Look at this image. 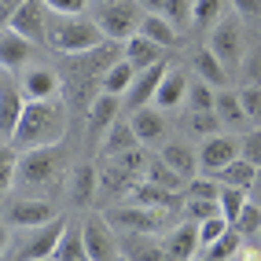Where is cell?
<instances>
[{"label":"cell","mask_w":261,"mask_h":261,"mask_svg":"<svg viewBox=\"0 0 261 261\" xmlns=\"http://www.w3.org/2000/svg\"><path fill=\"white\" fill-rule=\"evenodd\" d=\"M66 125H70V118H66L59 99H48V103L26 99V111H22L19 129L11 136V147L19 154L22 151H37V147H56V144H63Z\"/></svg>","instance_id":"6da1fadb"},{"label":"cell","mask_w":261,"mask_h":261,"mask_svg":"<svg viewBox=\"0 0 261 261\" xmlns=\"http://www.w3.org/2000/svg\"><path fill=\"white\" fill-rule=\"evenodd\" d=\"M99 44H107V37L96 26V19H85V15H51L48 48L63 51V56H85V51H96Z\"/></svg>","instance_id":"7a4b0ae2"},{"label":"cell","mask_w":261,"mask_h":261,"mask_svg":"<svg viewBox=\"0 0 261 261\" xmlns=\"http://www.w3.org/2000/svg\"><path fill=\"white\" fill-rule=\"evenodd\" d=\"M107 224L121 236H159L173 228V210H154V206H140V202H125L103 214Z\"/></svg>","instance_id":"3957f363"},{"label":"cell","mask_w":261,"mask_h":261,"mask_svg":"<svg viewBox=\"0 0 261 261\" xmlns=\"http://www.w3.org/2000/svg\"><path fill=\"white\" fill-rule=\"evenodd\" d=\"M140 22H144V15L136 8V0H103L99 11H96V26L114 44H125L129 37H136Z\"/></svg>","instance_id":"277c9868"},{"label":"cell","mask_w":261,"mask_h":261,"mask_svg":"<svg viewBox=\"0 0 261 261\" xmlns=\"http://www.w3.org/2000/svg\"><path fill=\"white\" fill-rule=\"evenodd\" d=\"M66 228H70V221H66L63 214L51 221V224H41V228H30L26 239L15 247L11 261H51V254L59 250V243L66 236Z\"/></svg>","instance_id":"5b68a950"},{"label":"cell","mask_w":261,"mask_h":261,"mask_svg":"<svg viewBox=\"0 0 261 261\" xmlns=\"http://www.w3.org/2000/svg\"><path fill=\"white\" fill-rule=\"evenodd\" d=\"M63 169V147H37V151H22L19 154V177L26 188H41V184H51Z\"/></svg>","instance_id":"8992f818"},{"label":"cell","mask_w":261,"mask_h":261,"mask_svg":"<svg viewBox=\"0 0 261 261\" xmlns=\"http://www.w3.org/2000/svg\"><path fill=\"white\" fill-rule=\"evenodd\" d=\"M206 48H210L214 56L224 63V70H239L243 59H247V44H243V26H239L236 15H232V19H221V22L210 30Z\"/></svg>","instance_id":"52a82bcc"},{"label":"cell","mask_w":261,"mask_h":261,"mask_svg":"<svg viewBox=\"0 0 261 261\" xmlns=\"http://www.w3.org/2000/svg\"><path fill=\"white\" fill-rule=\"evenodd\" d=\"M144 169H147V154L140 151H129V154H118V159H107V169L99 173V184L107 191H133L136 184L144 180Z\"/></svg>","instance_id":"ba28073f"},{"label":"cell","mask_w":261,"mask_h":261,"mask_svg":"<svg viewBox=\"0 0 261 261\" xmlns=\"http://www.w3.org/2000/svg\"><path fill=\"white\" fill-rule=\"evenodd\" d=\"M81 236H85V250L89 261H121V243L114 236V228L107 224L103 214H92L81 221Z\"/></svg>","instance_id":"9c48e42d"},{"label":"cell","mask_w":261,"mask_h":261,"mask_svg":"<svg viewBox=\"0 0 261 261\" xmlns=\"http://www.w3.org/2000/svg\"><path fill=\"white\" fill-rule=\"evenodd\" d=\"M48 8L44 0H22V8L8 19V30H15L30 44H48Z\"/></svg>","instance_id":"30bf717a"},{"label":"cell","mask_w":261,"mask_h":261,"mask_svg":"<svg viewBox=\"0 0 261 261\" xmlns=\"http://www.w3.org/2000/svg\"><path fill=\"white\" fill-rule=\"evenodd\" d=\"M22 111H26L22 85H19V77L4 74V81H0V140H4V144H11L15 129H19Z\"/></svg>","instance_id":"8fae6325"},{"label":"cell","mask_w":261,"mask_h":261,"mask_svg":"<svg viewBox=\"0 0 261 261\" xmlns=\"http://www.w3.org/2000/svg\"><path fill=\"white\" fill-rule=\"evenodd\" d=\"M236 159H239V136L236 133H217V136H206L199 144V169H206L210 177Z\"/></svg>","instance_id":"7c38bea8"},{"label":"cell","mask_w":261,"mask_h":261,"mask_svg":"<svg viewBox=\"0 0 261 261\" xmlns=\"http://www.w3.org/2000/svg\"><path fill=\"white\" fill-rule=\"evenodd\" d=\"M19 85H22V96L33 99V103L59 99V92H63V77L51 66H26L19 74Z\"/></svg>","instance_id":"4fadbf2b"},{"label":"cell","mask_w":261,"mask_h":261,"mask_svg":"<svg viewBox=\"0 0 261 261\" xmlns=\"http://www.w3.org/2000/svg\"><path fill=\"white\" fill-rule=\"evenodd\" d=\"M59 214H56V206H51L48 199H19V202H11L8 206V224H15V228H41V224H51Z\"/></svg>","instance_id":"5bb4252c"},{"label":"cell","mask_w":261,"mask_h":261,"mask_svg":"<svg viewBox=\"0 0 261 261\" xmlns=\"http://www.w3.org/2000/svg\"><path fill=\"white\" fill-rule=\"evenodd\" d=\"M129 125H133V133H136V140H140V147H154V144H162L166 136H169L166 111H159V107H140V111H133V114H129Z\"/></svg>","instance_id":"9a60e30c"},{"label":"cell","mask_w":261,"mask_h":261,"mask_svg":"<svg viewBox=\"0 0 261 261\" xmlns=\"http://www.w3.org/2000/svg\"><path fill=\"white\" fill-rule=\"evenodd\" d=\"M166 247V261H195L199 254V224L195 221H184V224H173L162 239Z\"/></svg>","instance_id":"2e32d148"},{"label":"cell","mask_w":261,"mask_h":261,"mask_svg":"<svg viewBox=\"0 0 261 261\" xmlns=\"http://www.w3.org/2000/svg\"><path fill=\"white\" fill-rule=\"evenodd\" d=\"M166 74H169V63H159V66H151V70H140V74H136L133 89H129V96H125L129 114L140 111V107H151L154 96H159V85H162Z\"/></svg>","instance_id":"e0dca14e"},{"label":"cell","mask_w":261,"mask_h":261,"mask_svg":"<svg viewBox=\"0 0 261 261\" xmlns=\"http://www.w3.org/2000/svg\"><path fill=\"white\" fill-rule=\"evenodd\" d=\"M30 56H33V44L26 37H19L15 30H0V70L4 74H22L30 66Z\"/></svg>","instance_id":"ac0fdd59"},{"label":"cell","mask_w":261,"mask_h":261,"mask_svg":"<svg viewBox=\"0 0 261 261\" xmlns=\"http://www.w3.org/2000/svg\"><path fill=\"white\" fill-rule=\"evenodd\" d=\"M129 199L133 202H140V206H154V210H177V206H184V191H169V188H159V184H147L140 180L133 191H129Z\"/></svg>","instance_id":"d6986e66"},{"label":"cell","mask_w":261,"mask_h":261,"mask_svg":"<svg viewBox=\"0 0 261 261\" xmlns=\"http://www.w3.org/2000/svg\"><path fill=\"white\" fill-rule=\"evenodd\" d=\"M121 48H125V59L136 66V74H140V70H151V66H159V63H166V48L154 44V41H147L144 33L129 37Z\"/></svg>","instance_id":"ffe728a7"},{"label":"cell","mask_w":261,"mask_h":261,"mask_svg":"<svg viewBox=\"0 0 261 261\" xmlns=\"http://www.w3.org/2000/svg\"><path fill=\"white\" fill-rule=\"evenodd\" d=\"M188 74L184 70H177V66H169V74L162 77V85H159V96H154V103L151 107H159V111H177L180 103L188 99Z\"/></svg>","instance_id":"44dd1931"},{"label":"cell","mask_w":261,"mask_h":261,"mask_svg":"<svg viewBox=\"0 0 261 261\" xmlns=\"http://www.w3.org/2000/svg\"><path fill=\"white\" fill-rule=\"evenodd\" d=\"M214 114H217V121H221V125H228V133H232V129H243V133L250 129L247 111H243V103H239V89H236V92H232V89H217Z\"/></svg>","instance_id":"7402d4cb"},{"label":"cell","mask_w":261,"mask_h":261,"mask_svg":"<svg viewBox=\"0 0 261 261\" xmlns=\"http://www.w3.org/2000/svg\"><path fill=\"white\" fill-rule=\"evenodd\" d=\"M159 159H162V162H166V166H169L173 173H177V177H180L184 184L199 177V154L191 151L188 144H166Z\"/></svg>","instance_id":"603a6c76"},{"label":"cell","mask_w":261,"mask_h":261,"mask_svg":"<svg viewBox=\"0 0 261 261\" xmlns=\"http://www.w3.org/2000/svg\"><path fill=\"white\" fill-rule=\"evenodd\" d=\"M129 151H140V140H136L129 118H118L103 136V159H118V154H129Z\"/></svg>","instance_id":"cb8c5ba5"},{"label":"cell","mask_w":261,"mask_h":261,"mask_svg":"<svg viewBox=\"0 0 261 261\" xmlns=\"http://www.w3.org/2000/svg\"><path fill=\"white\" fill-rule=\"evenodd\" d=\"M118 114H121V99L99 92L92 99V107H89V129H92V136H107V129L118 121Z\"/></svg>","instance_id":"d4e9b609"},{"label":"cell","mask_w":261,"mask_h":261,"mask_svg":"<svg viewBox=\"0 0 261 261\" xmlns=\"http://www.w3.org/2000/svg\"><path fill=\"white\" fill-rule=\"evenodd\" d=\"M121 257L125 261H166V247L154 236H121Z\"/></svg>","instance_id":"484cf974"},{"label":"cell","mask_w":261,"mask_h":261,"mask_svg":"<svg viewBox=\"0 0 261 261\" xmlns=\"http://www.w3.org/2000/svg\"><path fill=\"white\" fill-rule=\"evenodd\" d=\"M133 81H136V66L129 59H118L107 74H103L99 81V92H107V96H118V99H125L129 89H133Z\"/></svg>","instance_id":"4316f807"},{"label":"cell","mask_w":261,"mask_h":261,"mask_svg":"<svg viewBox=\"0 0 261 261\" xmlns=\"http://www.w3.org/2000/svg\"><path fill=\"white\" fill-rule=\"evenodd\" d=\"M191 66H195L199 81H206L210 89H214V85H221V89H224V81H228V70H224V63L214 56L210 48H199L195 56H191Z\"/></svg>","instance_id":"83f0119b"},{"label":"cell","mask_w":261,"mask_h":261,"mask_svg":"<svg viewBox=\"0 0 261 261\" xmlns=\"http://www.w3.org/2000/svg\"><path fill=\"white\" fill-rule=\"evenodd\" d=\"M214 177L221 180V184H228V188H243V191H250L254 188V180H257V166L254 162H247V159H236V162H228L221 173H214Z\"/></svg>","instance_id":"f1b7e54d"},{"label":"cell","mask_w":261,"mask_h":261,"mask_svg":"<svg viewBox=\"0 0 261 261\" xmlns=\"http://www.w3.org/2000/svg\"><path fill=\"white\" fill-rule=\"evenodd\" d=\"M96 188H99V173L92 166H77L74 169V180H70V199L77 206H89L96 199Z\"/></svg>","instance_id":"f546056e"},{"label":"cell","mask_w":261,"mask_h":261,"mask_svg":"<svg viewBox=\"0 0 261 261\" xmlns=\"http://www.w3.org/2000/svg\"><path fill=\"white\" fill-rule=\"evenodd\" d=\"M247 202H250V191H243V188H228V184H221V195H217V206H221V217L236 224L239 214L247 210Z\"/></svg>","instance_id":"4dcf8cb0"},{"label":"cell","mask_w":261,"mask_h":261,"mask_svg":"<svg viewBox=\"0 0 261 261\" xmlns=\"http://www.w3.org/2000/svg\"><path fill=\"white\" fill-rule=\"evenodd\" d=\"M140 33H144L147 41L162 44V48L177 44V26H173L169 19H162V15H144V22H140Z\"/></svg>","instance_id":"1f68e13d"},{"label":"cell","mask_w":261,"mask_h":261,"mask_svg":"<svg viewBox=\"0 0 261 261\" xmlns=\"http://www.w3.org/2000/svg\"><path fill=\"white\" fill-rule=\"evenodd\" d=\"M243 247H247V239H243L236 228H228V232L214 243V247H206V257H210V261H236Z\"/></svg>","instance_id":"d6a6232c"},{"label":"cell","mask_w":261,"mask_h":261,"mask_svg":"<svg viewBox=\"0 0 261 261\" xmlns=\"http://www.w3.org/2000/svg\"><path fill=\"white\" fill-rule=\"evenodd\" d=\"M51 261H89V250H85V236H81V228H66V236H63V243H59V250L51 254Z\"/></svg>","instance_id":"836d02e7"},{"label":"cell","mask_w":261,"mask_h":261,"mask_svg":"<svg viewBox=\"0 0 261 261\" xmlns=\"http://www.w3.org/2000/svg\"><path fill=\"white\" fill-rule=\"evenodd\" d=\"M221 11H224V0H191V26L214 30L221 22Z\"/></svg>","instance_id":"e575fe53"},{"label":"cell","mask_w":261,"mask_h":261,"mask_svg":"<svg viewBox=\"0 0 261 261\" xmlns=\"http://www.w3.org/2000/svg\"><path fill=\"white\" fill-rule=\"evenodd\" d=\"M144 180L147 184H159V188H169V191H184V180L173 173L162 159H147V169H144Z\"/></svg>","instance_id":"d590c367"},{"label":"cell","mask_w":261,"mask_h":261,"mask_svg":"<svg viewBox=\"0 0 261 261\" xmlns=\"http://www.w3.org/2000/svg\"><path fill=\"white\" fill-rule=\"evenodd\" d=\"M221 195V180L210 177V173H199L195 180L184 184V199H199V202H217Z\"/></svg>","instance_id":"8d00e7d4"},{"label":"cell","mask_w":261,"mask_h":261,"mask_svg":"<svg viewBox=\"0 0 261 261\" xmlns=\"http://www.w3.org/2000/svg\"><path fill=\"white\" fill-rule=\"evenodd\" d=\"M239 103H243V111H247L250 129H261V85H243Z\"/></svg>","instance_id":"74e56055"},{"label":"cell","mask_w":261,"mask_h":261,"mask_svg":"<svg viewBox=\"0 0 261 261\" xmlns=\"http://www.w3.org/2000/svg\"><path fill=\"white\" fill-rule=\"evenodd\" d=\"M232 228L243 239H257V232H261V202H247V210L239 214V221L232 224Z\"/></svg>","instance_id":"f35d334b"},{"label":"cell","mask_w":261,"mask_h":261,"mask_svg":"<svg viewBox=\"0 0 261 261\" xmlns=\"http://www.w3.org/2000/svg\"><path fill=\"white\" fill-rule=\"evenodd\" d=\"M15 177H19V151L15 147H0V195L11 191Z\"/></svg>","instance_id":"ab89813d"},{"label":"cell","mask_w":261,"mask_h":261,"mask_svg":"<svg viewBox=\"0 0 261 261\" xmlns=\"http://www.w3.org/2000/svg\"><path fill=\"white\" fill-rule=\"evenodd\" d=\"M188 129L199 133V136H217L221 133V121H217L214 111H191L188 114Z\"/></svg>","instance_id":"60d3db41"},{"label":"cell","mask_w":261,"mask_h":261,"mask_svg":"<svg viewBox=\"0 0 261 261\" xmlns=\"http://www.w3.org/2000/svg\"><path fill=\"white\" fill-rule=\"evenodd\" d=\"M214 99H217V92H214L206 81H191V85H188V103H191V111H214Z\"/></svg>","instance_id":"b9f144b4"},{"label":"cell","mask_w":261,"mask_h":261,"mask_svg":"<svg viewBox=\"0 0 261 261\" xmlns=\"http://www.w3.org/2000/svg\"><path fill=\"white\" fill-rule=\"evenodd\" d=\"M228 228H232V224L224 221L221 214L210 217V221H202V224H199V247H202V250H206V247H214V243H217L224 232H228Z\"/></svg>","instance_id":"7bdbcfd3"},{"label":"cell","mask_w":261,"mask_h":261,"mask_svg":"<svg viewBox=\"0 0 261 261\" xmlns=\"http://www.w3.org/2000/svg\"><path fill=\"white\" fill-rule=\"evenodd\" d=\"M239 159H247V162L261 166V129L239 133Z\"/></svg>","instance_id":"ee69618b"},{"label":"cell","mask_w":261,"mask_h":261,"mask_svg":"<svg viewBox=\"0 0 261 261\" xmlns=\"http://www.w3.org/2000/svg\"><path fill=\"white\" fill-rule=\"evenodd\" d=\"M162 19H169L173 26H188L191 22V0H162Z\"/></svg>","instance_id":"f6af8a7d"},{"label":"cell","mask_w":261,"mask_h":261,"mask_svg":"<svg viewBox=\"0 0 261 261\" xmlns=\"http://www.w3.org/2000/svg\"><path fill=\"white\" fill-rule=\"evenodd\" d=\"M239 85H261V51H250L239 66Z\"/></svg>","instance_id":"bcb514c9"},{"label":"cell","mask_w":261,"mask_h":261,"mask_svg":"<svg viewBox=\"0 0 261 261\" xmlns=\"http://www.w3.org/2000/svg\"><path fill=\"white\" fill-rule=\"evenodd\" d=\"M184 210H188V217L195 221V224H202V221L217 217V214H221V206H217V202H199V199H188V202H184Z\"/></svg>","instance_id":"7dc6e473"},{"label":"cell","mask_w":261,"mask_h":261,"mask_svg":"<svg viewBox=\"0 0 261 261\" xmlns=\"http://www.w3.org/2000/svg\"><path fill=\"white\" fill-rule=\"evenodd\" d=\"M89 0H44V8L51 15H81Z\"/></svg>","instance_id":"c3c4849f"},{"label":"cell","mask_w":261,"mask_h":261,"mask_svg":"<svg viewBox=\"0 0 261 261\" xmlns=\"http://www.w3.org/2000/svg\"><path fill=\"white\" fill-rule=\"evenodd\" d=\"M232 8L243 15V19H257L261 15V0H232Z\"/></svg>","instance_id":"681fc988"},{"label":"cell","mask_w":261,"mask_h":261,"mask_svg":"<svg viewBox=\"0 0 261 261\" xmlns=\"http://www.w3.org/2000/svg\"><path fill=\"white\" fill-rule=\"evenodd\" d=\"M8 243H11V232H8V224L0 221V257H4V250H8Z\"/></svg>","instance_id":"f907efd6"},{"label":"cell","mask_w":261,"mask_h":261,"mask_svg":"<svg viewBox=\"0 0 261 261\" xmlns=\"http://www.w3.org/2000/svg\"><path fill=\"white\" fill-rule=\"evenodd\" d=\"M250 202H261V166H257V180L250 188Z\"/></svg>","instance_id":"816d5d0a"},{"label":"cell","mask_w":261,"mask_h":261,"mask_svg":"<svg viewBox=\"0 0 261 261\" xmlns=\"http://www.w3.org/2000/svg\"><path fill=\"white\" fill-rule=\"evenodd\" d=\"M199 261H210V257H206V254H202V257H199Z\"/></svg>","instance_id":"f5cc1de1"},{"label":"cell","mask_w":261,"mask_h":261,"mask_svg":"<svg viewBox=\"0 0 261 261\" xmlns=\"http://www.w3.org/2000/svg\"><path fill=\"white\" fill-rule=\"evenodd\" d=\"M0 261H11V257H0Z\"/></svg>","instance_id":"db71d44e"},{"label":"cell","mask_w":261,"mask_h":261,"mask_svg":"<svg viewBox=\"0 0 261 261\" xmlns=\"http://www.w3.org/2000/svg\"><path fill=\"white\" fill-rule=\"evenodd\" d=\"M121 261H125V257H121Z\"/></svg>","instance_id":"11a10c76"}]
</instances>
